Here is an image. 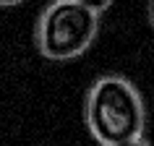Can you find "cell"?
I'll return each mask as SVG.
<instances>
[{
	"instance_id": "obj_3",
	"label": "cell",
	"mask_w": 154,
	"mask_h": 146,
	"mask_svg": "<svg viewBox=\"0 0 154 146\" xmlns=\"http://www.w3.org/2000/svg\"><path fill=\"white\" fill-rule=\"evenodd\" d=\"M76 3H79V5H84L86 11H91L94 16H99V13H105V11L112 5L115 0H76Z\"/></svg>"
},
{
	"instance_id": "obj_4",
	"label": "cell",
	"mask_w": 154,
	"mask_h": 146,
	"mask_svg": "<svg viewBox=\"0 0 154 146\" xmlns=\"http://www.w3.org/2000/svg\"><path fill=\"white\" fill-rule=\"evenodd\" d=\"M118 146H152V144L141 136V138H133V141H125V144H118Z\"/></svg>"
},
{
	"instance_id": "obj_5",
	"label": "cell",
	"mask_w": 154,
	"mask_h": 146,
	"mask_svg": "<svg viewBox=\"0 0 154 146\" xmlns=\"http://www.w3.org/2000/svg\"><path fill=\"white\" fill-rule=\"evenodd\" d=\"M18 3H24V0H0V8H5V5H18Z\"/></svg>"
},
{
	"instance_id": "obj_2",
	"label": "cell",
	"mask_w": 154,
	"mask_h": 146,
	"mask_svg": "<svg viewBox=\"0 0 154 146\" xmlns=\"http://www.w3.org/2000/svg\"><path fill=\"white\" fill-rule=\"evenodd\" d=\"M99 32V16L76 0H55L42 11L34 42L47 60H73L91 47Z\"/></svg>"
},
{
	"instance_id": "obj_1",
	"label": "cell",
	"mask_w": 154,
	"mask_h": 146,
	"mask_svg": "<svg viewBox=\"0 0 154 146\" xmlns=\"http://www.w3.org/2000/svg\"><path fill=\"white\" fill-rule=\"evenodd\" d=\"M84 117L102 146H118L144 136L146 110L138 89L123 76H102L89 86Z\"/></svg>"
},
{
	"instance_id": "obj_6",
	"label": "cell",
	"mask_w": 154,
	"mask_h": 146,
	"mask_svg": "<svg viewBox=\"0 0 154 146\" xmlns=\"http://www.w3.org/2000/svg\"><path fill=\"white\" fill-rule=\"evenodd\" d=\"M149 18H152V26H154V0L149 3Z\"/></svg>"
}]
</instances>
